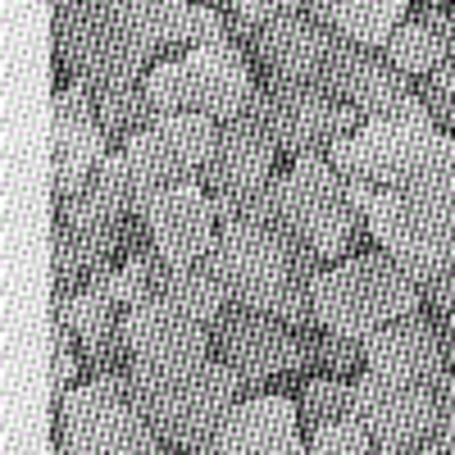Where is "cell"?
<instances>
[{"label":"cell","mask_w":455,"mask_h":455,"mask_svg":"<svg viewBox=\"0 0 455 455\" xmlns=\"http://www.w3.org/2000/svg\"><path fill=\"white\" fill-rule=\"evenodd\" d=\"M364 233L414 283L455 269V137L437 132L392 182L373 187Z\"/></svg>","instance_id":"obj_1"},{"label":"cell","mask_w":455,"mask_h":455,"mask_svg":"<svg viewBox=\"0 0 455 455\" xmlns=\"http://www.w3.org/2000/svg\"><path fill=\"white\" fill-rule=\"evenodd\" d=\"M55 60L68 83L96 92L146 83L160 51H169L164 0H68L46 5Z\"/></svg>","instance_id":"obj_2"},{"label":"cell","mask_w":455,"mask_h":455,"mask_svg":"<svg viewBox=\"0 0 455 455\" xmlns=\"http://www.w3.org/2000/svg\"><path fill=\"white\" fill-rule=\"evenodd\" d=\"M205 259L223 291L233 296V306L274 315L296 332L315 328V283L328 264L291 228H219V242Z\"/></svg>","instance_id":"obj_3"},{"label":"cell","mask_w":455,"mask_h":455,"mask_svg":"<svg viewBox=\"0 0 455 455\" xmlns=\"http://www.w3.org/2000/svg\"><path fill=\"white\" fill-rule=\"evenodd\" d=\"M128 383L141 419L178 455L210 446L214 433L228 424V414L246 401L242 378L214 351L187 360H132Z\"/></svg>","instance_id":"obj_4"},{"label":"cell","mask_w":455,"mask_h":455,"mask_svg":"<svg viewBox=\"0 0 455 455\" xmlns=\"http://www.w3.org/2000/svg\"><path fill=\"white\" fill-rule=\"evenodd\" d=\"M424 310V287L387 251H355L315 283V328L369 341Z\"/></svg>","instance_id":"obj_5"},{"label":"cell","mask_w":455,"mask_h":455,"mask_svg":"<svg viewBox=\"0 0 455 455\" xmlns=\"http://www.w3.org/2000/svg\"><path fill=\"white\" fill-rule=\"evenodd\" d=\"M255 87H259L255 60L237 42L182 51L173 60H160L146 73V96H150L156 119H169V114H201V119L228 124L251 105Z\"/></svg>","instance_id":"obj_6"},{"label":"cell","mask_w":455,"mask_h":455,"mask_svg":"<svg viewBox=\"0 0 455 455\" xmlns=\"http://www.w3.org/2000/svg\"><path fill=\"white\" fill-rule=\"evenodd\" d=\"M219 146V124L201 114H169L156 119L146 132H137L124 156L132 178V219H146L164 192L178 187H205V169Z\"/></svg>","instance_id":"obj_7"},{"label":"cell","mask_w":455,"mask_h":455,"mask_svg":"<svg viewBox=\"0 0 455 455\" xmlns=\"http://www.w3.org/2000/svg\"><path fill=\"white\" fill-rule=\"evenodd\" d=\"M55 424L73 455H164V442L132 405L128 373H105L73 387L55 405Z\"/></svg>","instance_id":"obj_8"},{"label":"cell","mask_w":455,"mask_h":455,"mask_svg":"<svg viewBox=\"0 0 455 455\" xmlns=\"http://www.w3.org/2000/svg\"><path fill=\"white\" fill-rule=\"evenodd\" d=\"M278 196H283V223L328 264V269L347 259L351 242L364 233V219L351 205L347 178L328 164V156L291 160L278 173Z\"/></svg>","instance_id":"obj_9"},{"label":"cell","mask_w":455,"mask_h":455,"mask_svg":"<svg viewBox=\"0 0 455 455\" xmlns=\"http://www.w3.org/2000/svg\"><path fill=\"white\" fill-rule=\"evenodd\" d=\"M351 419L373 437L378 455H401L442 437L446 419V378L442 383H410L387 373H355L351 383Z\"/></svg>","instance_id":"obj_10"},{"label":"cell","mask_w":455,"mask_h":455,"mask_svg":"<svg viewBox=\"0 0 455 455\" xmlns=\"http://www.w3.org/2000/svg\"><path fill=\"white\" fill-rule=\"evenodd\" d=\"M310 332H296L274 315H255V310L233 306L214 323L210 337H214V355L242 378L246 396H264L259 392L264 383L310 369Z\"/></svg>","instance_id":"obj_11"},{"label":"cell","mask_w":455,"mask_h":455,"mask_svg":"<svg viewBox=\"0 0 455 455\" xmlns=\"http://www.w3.org/2000/svg\"><path fill=\"white\" fill-rule=\"evenodd\" d=\"M259 92H264V109H269V128H274V141H278V156H328V150L364 128V119L347 105L337 100L332 92L323 87H310V83H278V78H259Z\"/></svg>","instance_id":"obj_12"},{"label":"cell","mask_w":455,"mask_h":455,"mask_svg":"<svg viewBox=\"0 0 455 455\" xmlns=\"http://www.w3.org/2000/svg\"><path fill=\"white\" fill-rule=\"evenodd\" d=\"M278 141L269 128V109H264V92L255 87L251 105L237 119L219 124V146L214 160L205 169V192L210 201H228V196H251L259 187H269L278 178Z\"/></svg>","instance_id":"obj_13"},{"label":"cell","mask_w":455,"mask_h":455,"mask_svg":"<svg viewBox=\"0 0 455 455\" xmlns=\"http://www.w3.org/2000/svg\"><path fill=\"white\" fill-rule=\"evenodd\" d=\"M109 150L114 146L96 119L92 92L78 83H64L51 96V192L55 201H68L73 192H83Z\"/></svg>","instance_id":"obj_14"},{"label":"cell","mask_w":455,"mask_h":455,"mask_svg":"<svg viewBox=\"0 0 455 455\" xmlns=\"http://www.w3.org/2000/svg\"><path fill=\"white\" fill-rule=\"evenodd\" d=\"M337 55V36L310 14V5H283V14L259 32L251 60L259 64V78L278 83H310L323 87V73Z\"/></svg>","instance_id":"obj_15"},{"label":"cell","mask_w":455,"mask_h":455,"mask_svg":"<svg viewBox=\"0 0 455 455\" xmlns=\"http://www.w3.org/2000/svg\"><path fill=\"white\" fill-rule=\"evenodd\" d=\"M192 455H310V442L296 401H287L283 392H264L246 396L214 433V442Z\"/></svg>","instance_id":"obj_16"},{"label":"cell","mask_w":455,"mask_h":455,"mask_svg":"<svg viewBox=\"0 0 455 455\" xmlns=\"http://www.w3.org/2000/svg\"><path fill=\"white\" fill-rule=\"evenodd\" d=\"M323 92L347 100L360 119H387L410 96H419L414 78H405L383 51H360L347 42H337V55L323 73Z\"/></svg>","instance_id":"obj_17"},{"label":"cell","mask_w":455,"mask_h":455,"mask_svg":"<svg viewBox=\"0 0 455 455\" xmlns=\"http://www.w3.org/2000/svg\"><path fill=\"white\" fill-rule=\"evenodd\" d=\"M360 347H364V369L373 373L410 378V383H442L446 378V328L428 310L373 332Z\"/></svg>","instance_id":"obj_18"},{"label":"cell","mask_w":455,"mask_h":455,"mask_svg":"<svg viewBox=\"0 0 455 455\" xmlns=\"http://www.w3.org/2000/svg\"><path fill=\"white\" fill-rule=\"evenodd\" d=\"M146 233L169 264H201L219 242V219L205 187H178L146 210Z\"/></svg>","instance_id":"obj_19"},{"label":"cell","mask_w":455,"mask_h":455,"mask_svg":"<svg viewBox=\"0 0 455 455\" xmlns=\"http://www.w3.org/2000/svg\"><path fill=\"white\" fill-rule=\"evenodd\" d=\"M119 332L128 341L132 360H187V355H210L214 337L205 323H196L192 315H182L169 300L150 296L141 306H132L119 319Z\"/></svg>","instance_id":"obj_20"},{"label":"cell","mask_w":455,"mask_h":455,"mask_svg":"<svg viewBox=\"0 0 455 455\" xmlns=\"http://www.w3.org/2000/svg\"><path fill=\"white\" fill-rule=\"evenodd\" d=\"M451 32H455V10L446 5H410V19L392 32L387 60L405 78H428L433 68L446 64L451 55Z\"/></svg>","instance_id":"obj_21"},{"label":"cell","mask_w":455,"mask_h":455,"mask_svg":"<svg viewBox=\"0 0 455 455\" xmlns=\"http://www.w3.org/2000/svg\"><path fill=\"white\" fill-rule=\"evenodd\" d=\"M310 14L347 46L360 51H387L392 32L410 19L405 0H315Z\"/></svg>","instance_id":"obj_22"},{"label":"cell","mask_w":455,"mask_h":455,"mask_svg":"<svg viewBox=\"0 0 455 455\" xmlns=\"http://www.w3.org/2000/svg\"><path fill=\"white\" fill-rule=\"evenodd\" d=\"M96 119L109 137L114 150H124L137 132H146L156 124V109H150V96H146V83H132V87H109V92H96Z\"/></svg>","instance_id":"obj_23"},{"label":"cell","mask_w":455,"mask_h":455,"mask_svg":"<svg viewBox=\"0 0 455 455\" xmlns=\"http://www.w3.org/2000/svg\"><path fill=\"white\" fill-rule=\"evenodd\" d=\"M296 410H300V428L306 433H319L328 424H347L351 419V383L347 378L315 373L306 383V392H300Z\"/></svg>","instance_id":"obj_24"},{"label":"cell","mask_w":455,"mask_h":455,"mask_svg":"<svg viewBox=\"0 0 455 455\" xmlns=\"http://www.w3.org/2000/svg\"><path fill=\"white\" fill-rule=\"evenodd\" d=\"M55 319L78 337V341H96V337H109L114 328H119V310H109L105 300L96 296V291H73V296H64V300H55Z\"/></svg>","instance_id":"obj_25"},{"label":"cell","mask_w":455,"mask_h":455,"mask_svg":"<svg viewBox=\"0 0 455 455\" xmlns=\"http://www.w3.org/2000/svg\"><path fill=\"white\" fill-rule=\"evenodd\" d=\"M310 369H315V373H328V378L364 373V347H360L355 337L315 328V332H310Z\"/></svg>","instance_id":"obj_26"},{"label":"cell","mask_w":455,"mask_h":455,"mask_svg":"<svg viewBox=\"0 0 455 455\" xmlns=\"http://www.w3.org/2000/svg\"><path fill=\"white\" fill-rule=\"evenodd\" d=\"M223 14H228V36L251 55L259 32L283 14V5H274V0H237V5H223Z\"/></svg>","instance_id":"obj_27"},{"label":"cell","mask_w":455,"mask_h":455,"mask_svg":"<svg viewBox=\"0 0 455 455\" xmlns=\"http://www.w3.org/2000/svg\"><path fill=\"white\" fill-rule=\"evenodd\" d=\"M51 347H55V360H51V401L60 405L73 392V378H78V369H83V355H78V337H73L60 319L51 323Z\"/></svg>","instance_id":"obj_28"},{"label":"cell","mask_w":455,"mask_h":455,"mask_svg":"<svg viewBox=\"0 0 455 455\" xmlns=\"http://www.w3.org/2000/svg\"><path fill=\"white\" fill-rule=\"evenodd\" d=\"M306 442H310V455H378L373 437H369L355 419H347V424H328V428L310 433Z\"/></svg>","instance_id":"obj_29"},{"label":"cell","mask_w":455,"mask_h":455,"mask_svg":"<svg viewBox=\"0 0 455 455\" xmlns=\"http://www.w3.org/2000/svg\"><path fill=\"white\" fill-rule=\"evenodd\" d=\"M442 446L455 455V392L446 396V419H442Z\"/></svg>","instance_id":"obj_30"},{"label":"cell","mask_w":455,"mask_h":455,"mask_svg":"<svg viewBox=\"0 0 455 455\" xmlns=\"http://www.w3.org/2000/svg\"><path fill=\"white\" fill-rule=\"evenodd\" d=\"M401 455H451V451H446L442 437H437V442H428V446H414V451H401Z\"/></svg>","instance_id":"obj_31"},{"label":"cell","mask_w":455,"mask_h":455,"mask_svg":"<svg viewBox=\"0 0 455 455\" xmlns=\"http://www.w3.org/2000/svg\"><path fill=\"white\" fill-rule=\"evenodd\" d=\"M442 328H446V341H451V347H455V315H451V319H446Z\"/></svg>","instance_id":"obj_32"},{"label":"cell","mask_w":455,"mask_h":455,"mask_svg":"<svg viewBox=\"0 0 455 455\" xmlns=\"http://www.w3.org/2000/svg\"><path fill=\"white\" fill-rule=\"evenodd\" d=\"M51 455H73V451H68V446H64V442L55 437V442H51Z\"/></svg>","instance_id":"obj_33"},{"label":"cell","mask_w":455,"mask_h":455,"mask_svg":"<svg viewBox=\"0 0 455 455\" xmlns=\"http://www.w3.org/2000/svg\"><path fill=\"white\" fill-rule=\"evenodd\" d=\"M446 64L455 68V32H451V55H446Z\"/></svg>","instance_id":"obj_34"}]
</instances>
